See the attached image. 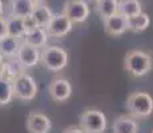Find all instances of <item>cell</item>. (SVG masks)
<instances>
[{
    "mask_svg": "<svg viewBox=\"0 0 153 133\" xmlns=\"http://www.w3.org/2000/svg\"><path fill=\"white\" fill-rule=\"evenodd\" d=\"M124 69L132 77H144L153 69V57L151 53L133 49L124 57Z\"/></svg>",
    "mask_w": 153,
    "mask_h": 133,
    "instance_id": "6da1fadb",
    "label": "cell"
},
{
    "mask_svg": "<svg viewBox=\"0 0 153 133\" xmlns=\"http://www.w3.org/2000/svg\"><path fill=\"white\" fill-rule=\"evenodd\" d=\"M125 108L134 119H148L153 114V97L143 91L133 92L126 97Z\"/></svg>",
    "mask_w": 153,
    "mask_h": 133,
    "instance_id": "7a4b0ae2",
    "label": "cell"
},
{
    "mask_svg": "<svg viewBox=\"0 0 153 133\" xmlns=\"http://www.w3.org/2000/svg\"><path fill=\"white\" fill-rule=\"evenodd\" d=\"M107 117L97 108H87L79 117V126L85 133H104L107 129Z\"/></svg>",
    "mask_w": 153,
    "mask_h": 133,
    "instance_id": "3957f363",
    "label": "cell"
},
{
    "mask_svg": "<svg viewBox=\"0 0 153 133\" xmlns=\"http://www.w3.org/2000/svg\"><path fill=\"white\" fill-rule=\"evenodd\" d=\"M40 63L49 72H60L68 65V53L59 45H45L42 51Z\"/></svg>",
    "mask_w": 153,
    "mask_h": 133,
    "instance_id": "277c9868",
    "label": "cell"
},
{
    "mask_svg": "<svg viewBox=\"0 0 153 133\" xmlns=\"http://www.w3.org/2000/svg\"><path fill=\"white\" fill-rule=\"evenodd\" d=\"M15 99L20 101H32L37 94V82L31 75L23 72L12 80Z\"/></svg>",
    "mask_w": 153,
    "mask_h": 133,
    "instance_id": "5b68a950",
    "label": "cell"
},
{
    "mask_svg": "<svg viewBox=\"0 0 153 133\" xmlns=\"http://www.w3.org/2000/svg\"><path fill=\"white\" fill-rule=\"evenodd\" d=\"M63 12L75 23H84L89 17L91 8L87 0H67L64 4Z\"/></svg>",
    "mask_w": 153,
    "mask_h": 133,
    "instance_id": "8992f818",
    "label": "cell"
},
{
    "mask_svg": "<svg viewBox=\"0 0 153 133\" xmlns=\"http://www.w3.org/2000/svg\"><path fill=\"white\" fill-rule=\"evenodd\" d=\"M72 28H73V22L64 12L55 13L52 20L49 22V24L45 27L49 37H56V39L65 37L72 31Z\"/></svg>",
    "mask_w": 153,
    "mask_h": 133,
    "instance_id": "52a82bcc",
    "label": "cell"
},
{
    "mask_svg": "<svg viewBox=\"0 0 153 133\" xmlns=\"http://www.w3.org/2000/svg\"><path fill=\"white\" fill-rule=\"evenodd\" d=\"M102 25H104V31L109 36H121L126 31H129L128 27V17L121 15L120 12L113 13L109 17L102 19Z\"/></svg>",
    "mask_w": 153,
    "mask_h": 133,
    "instance_id": "ba28073f",
    "label": "cell"
},
{
    "mask_svg": "<svg viewBox=\"0 0 153 133\" xmlns=\"http://www.w3.org/2000/svg\"><path fill=\"white\" fill-rule=\"evenodd\" d=\"M25 125L29 133H49L52 129V121L43 112L33 111L27 116Z\"/></svg>",
    "mask_w": 153,
    "mask_h": 133,
    "instance_id": "9c48e42d",
    "label": "cell"
},
{
    "mask_svg": "<svg viewBox=\"0 0 153 133\" xmlns=\"http://www.w3.org/2000/svg\"><path fill=\"white\" fill-rule=\"evenodd\" d=\"M51 99L56 103H64L72 96V84L67 79L59 77L51 81L48 87Z\"/></svg>",
    "mask_w": 153,
    "mask_h": 133,
    "instance_id": "30bf717a",
    "label": "cell"
},
{
    "mask_svg": "<svg viewBox=\"0 0 153 133\" xmlns=\"http://www.w3.org/2000/svg\"><path fill=\"white\" fill-rule=\"evenodd\" d=\"M16 59L20 61V64L24 68H33L42 60V52H40L39 48L29 45V44L23 41L19 51H17Z\"/></svg>",
    "mask_w": 153,
    "mask_h": 133,
    "instance_id": "8fae6325",
    "label": "cell"
},
{
    "mask_svg": "<svg viewBox=\"0 0 153 133\" xmlns=\"http://www.w3.org/2000/svg\"><path fill=\"white\" fill-rule=\"evenodd\" d=\"M139 123L131 114H121L113 121V133H139Z\"/></svg>",
    "mask_w": 153,
    "mask_h": 133,
    "instance_id": "7c38bea8",
    "label": "cell"
},
{
    "mask_svg": "<svg viewBox=\"0 0 153 133\" xmlns=\"http://www.w3.org/2000/svg\"><path fill=\"white\" fill-rule=\"evenodd\" d=\"M48 39H49V35L47 32V29L44 27H36V28L31 29V31H28L25 33V36L23 37V41L40 49V48H44L48 44Z\"/></svg>",
    "mask_w": 153,
    "mask_h": 133,
    "instance_id": "4fadbf2b",
    "label": "cell"
},
{
    "mask_svg": "<svg viewBox=\"0 0 153 133\" xmlns=\"http://www.w3.org/2000/svg\"><path fill=\"white\" fill-rule=\"evenodd\" d=\"M22 39L13 37L11 35L1 37L0 39V55H3L5 59H13L17 56L20 45H22Z\"/></svg>",
    "mask_w": 153,
    "mask_h": 133,
    "instance_id": "5bb4252c",
    "label": "cell"
},
{
    "mask_svg": "<svg viewBox=\"0 0 153 133\" xmlns=\"http://www.w3.org/2000/svg\"><path fill=\"white\" fill-rule=\"evenodd\" d=\"M32 17L35 19V22L37 23V25L39 27H44L45 28L47 25L49 24V22L52 20V17H53V12H52V10L48 7L47 4H36L33 8V11H32Z\"/></svg>",
    "mask_w": 153,
    "mask_h": 133,
    "instance_id": "9a60e30c",
    "label": "cell"
},
{
    "mask_svg": "<svg viewBox=\"0 0 153 133\" xmlns=\"http://www.w3.org/2000/svg\"><path fill=\"white\" fill-rule=\"evenodd\" d=\"M151 25V17L146 12H141L136 16L128 17V27L129 31H132L133 33H141V32L146 31V28Z\"/></svg>",
    "mask_w": 153,
    "mask_h": 133,
    "instance_id": "2e32d148",
    "label": "cell"
},
{
    "mask_svg": "<svg viewBox=\"0 0 153 133\" xmlns=\"http://www.w3.org/2000/svg\"><path fill=\"white\" fill-rule=\"evenodd\" d=\"M95 11L101 19L109 17L119 11V0H95Z\"/></svg>",
    "mask_w": 153,
    "mask_h": 133,
    "instance_id": "e0dca14e",
    "label": "cell"
},
{
    "mask_svg": "<svg viewBox=\"0 0 153 133\" xmlns=\"http://www.w3.org/2000/svg\"><path fill=\"white\" fill-rule=\"evenodd\" d=\"M7 28H8V35L17 37V39H22V40L25 36V33H27L24 20H23V17H19V16L10 15L7 17Z\"/></svg>",
    "mask_w": 153,
    "mask_h": 133,
    "instance_id": "ac0fdd59",
    "label": "cell"
},
{
    "mask_svg": "<svg viewBox=\"0 0 153 133\" xmlns=\"http://www.w3.org/2000/svg\"><path fill=\"white\" fill-rule=\"evenodd\" d=\"M35 5L36 4L32 0H11V15L19 17L29 16Z\"/></svg>",
    "mask_w": 153,
    "mask_h": 133,
    "instance_id": "d6986e66",
    "label": "cell"
},
{
    "mask_svg": "<svg viewBox=\"0 0 153 133\" xmlns=\"http://www.w3.org/2000/svg\"><path fill=\"white\" fill-rule=\"evenodd\" d=\"M15 99L12 81L0 76V106L10 105Z\"/></svg>",
    "mask_w": 153,
    "mask_h": 133,
    "instance_id": "ffe728a7",
    "label": "cell"
},
{
    "mask_svg": "<svg viewBox=\"0 0 153 133\" xmlns=\"http://www.w3.org/2000/svg\"><path fill=\"white\" fill-rule=\"evenodd\" d=\"M126 17L136 16L143 12V5L139 0H119V11Z\"/></svg>",
    "mask_w": 153,
    "mask_h": 133,
    "instance_id": "44dd1931",
    "label": "cell"
},
{
    "mask_svg": "<svg viewBox=\"0 0 153 133\" xmlns=\"http://www.w3.org/2000/svg\"><path fill=\"white\" fill-rule=\"evenodd\" d=\"M25 68L20 64V61L17 60L16 57L13 59H5V65H4V71H3V75L1 77H5L8 80H12L16 77V76H19L20 73L24 72Z\"/></svg>",
    "mask_w": 153,
    "mask_h": 133,
    "instance_id": "7402d4cb",
    "label": "cell"
},
{
    "mask_svg": "<svg viewBox=\"0 0 153 133\" xmlns=\"http://www.w3.org/2000/svg\"><path fill=\"white\" fill-rule=\"evenodd\" d=\"M23 20H24V25H25V29H27V32L31 31V29H33V28H36V27H39V25H37V23L35 22V19L32 17V15L23 17Z\"/></svg>",
    "mask_w": 153,
    "mask_h": 133,
    "instance_id": "603a6c76",
    "label": "cell"
},
{
    "mask_svg": "<svg viewBox=\"0 0 153 133\" xmlns=\"http://www.w3.org/2000/svg\"><path fill=\"white\" fill-rule=\"evenodd\" d=\"M8 35V28H7V17L0 16V39Z\"/></svg>",
    "mask_w": 153,
    "mask_h": 133,
    "instance_id": "cb8c5ba5",
    "label": "cell"
},
{
    "mask_svg": "<svg viewBox=\"0 0 153 133\" xmlns=\"http://www.w3.org/2000/svg\"><path fill=\"white\" fill-rule=\"evenodd\" d=\"M63 133H85L80 126H69V128L64 129Z\"/></svg>",
    "mask_w": 153,
    "mask_h": 133,
    "instance_id": "d4e9b609",
    "label": "cell"
},
{
    "mask_svg": "<svg viewBox=\"0 0 153 133\" xmlns=\"http://www.w3.org/2000/svg\"><path fill=\"white\" fill-rule=\"evenodd\" d=\"M4 65H5V57L3 55H0V76L3 75V71H4Z\"/></svg>",
    "mask_w": 153,
    "mask_h": 133,
    "instance_id": "484cf974",
    "label": "cell"
},
{
    "mask_svg": "<svg viewBox=\"0 0 153 133\" xmlns=\"http://www.w3.org/2000/svg\"><path fill=\"white\" fill-rule=\"evenodd\" d=\"M4 15V4H3V1L0 0V16H3Z\"/></svg>",
    "mask_w": 153,
    "mask_h": 133,
    "instance_id": "4316f807",
    "label": "cell"
},
{
    "mask_svg": "<svg viewBox=\"0 0 153 133\" xmlns=\"http://www.w3.org/2000/svg\"><path fill=\"white\" fill-rule=\"evenodd\" d=\"M32 1H33L35 4H42V3H44V0H32Z\"/></svg>",
    "mask_w": 153,
    "mask_h": 133,
    "instance_id": "83f0119b",
    "label": "cell"
},
{
    "mask_svg": "<svg viewBox=\"0 0 153 133\" xmlns=\"http://www.w3.org/2000/svg\"><path fill=\"white\" fill-rule=\"evenodd\" d=\"M87 1H88V0H87Z\"/></svg>",
    "mask_w": 153,
    "mask_h": 133,
    "instance_id": "f1b7e54d",
    "label": "cell"
},
{
    "mask_svg": "<svg viewBox=\"0 0 153 133\" xmlns=\"http://www.w3.org/2000/svg\"><path fill=\"white\" fill-rule=\"evenodd\" d=\"M152 133H153V132H152Z\"/></svg>",
    "mask_w": 153,
    "mask_h": 133,
    "instance_id": "f546056e",
    "label": "cell"
}]
</instances>
